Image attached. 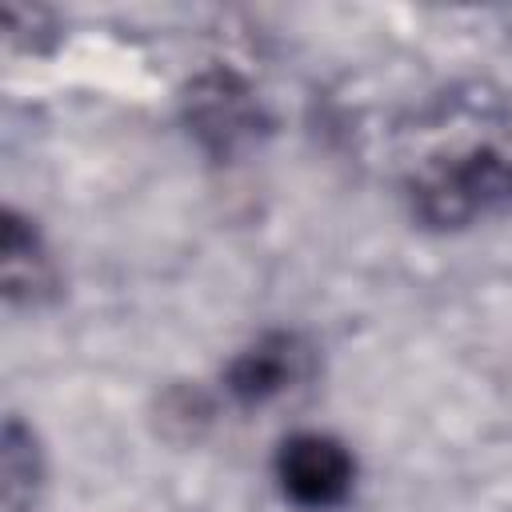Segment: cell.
Returning <instances> with one entry per match:
<instances>
[{"mask_svg": "<svg viewBox=\"0 0 512 512\" xmlns=\"http://www.w3.org/2000/svg\"><path fill=\"white\" fill-rule=\"evenodd\" d=\"M300 368V344L288 332H272L260 336L252 348H244L232 364H228V392L240 404H260L276 392H284L296 380Z\"/></svg>", "mask_w": 512, "mask_h": 512, "instance_id": "3", "label": "cell"}, {"mask_svg": "<svg viewBox=\"0 0 512 512\" xmlns=\"http://www.w3.org/2000/svg\"><path fill=\"white\" fill-rule=\"evenodd\" d=\"M0 268H4V296L12 304H40L56 288V268L28 220L4 212V240H0Z\"/></svg>", "mask_w": 512, "mask_h": 512, "instance_id": "4", "label": "cell"}, {"mask_svg": "<svg viewBox=\"0 0 512 512\" xmlns=\"http://www.w3.org/2000/svg\"><path fill=\"white\" fill-rule=\"evenodd\" d=\"M188 120H192V132L212 152L228 156L256 136L260 104L252 100V92L232 72H208L188 92Z\"/></svg>", "mask_w": 512, "mask_h": 512, "instance_id": "2", "label": "cell"}, {"mask_svg": "<svg viewBox=\"0 0 512 512\" xmlns=\"http://www.w3.org/2000/svg\"><path fill=\"white\" fill-rule=\"evenodd\" d=\"M0 476H4V508L24 512L32 504V492L40 484V452L32 432L20 420L4 424V448H0Z\"/></svg>", "mask_w": 512, "mask_h": 512, "instance_id": "5", "label": "cell"}, {"mask_svg": "<svg viewBox=\"0 0 512 512\" xmlns=\"http://www.w3.org/2000/svg\"><path fill=\"white\" fill-rule=\"evenodd\" d=\"M276 480L296 508L324 512L348 500L356 460L340 440L324 432H296L276 452Z\"/></svg>", "mask_w": 512, "mask_h": 512, "instance_id": "1", "label": "cell"}]
</instances>
